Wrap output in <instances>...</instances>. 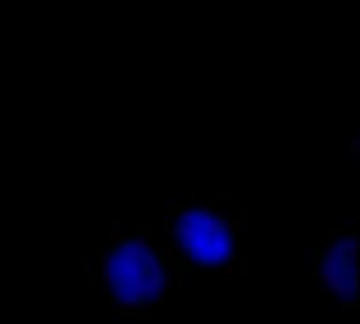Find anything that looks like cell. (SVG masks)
I'll list each match as a JSON object with an SVG mask.
<instances>
[{"label":"cell","instance_id":"obj_1","mask_svg":"<svg viewBox=\"0 0 360 324\" xmlns=\"http://www.w3.org/2000/svg\"><path fill=\"white\" fill-rule=\"evenodd\" d=\"M164 232L177 265L217 276L240 269L247 238L234 230L232 215L217 198L183 194L181 204L164 209Z\"/></svg>","mask_w":360,"mask_h":324},{"label":"cell","instance_id":"obj_2","mask_svg":"<svg viewBox=\"0 0 360 324\" xmlns=\"http://www.w3.org/2000/svg\"><path fill=\"white\" fill-rule=\"evenodd\" d=\"M175 263H166L148 230L129 226L120 240L97 257V276L110 303L125 314H141L158 305L173 284Z\"/></svg>","mask_w":360,"mask_h":324},{"label":"cell","instance_id":"obj_3","mask_svg":"<svg viewBox=\"0 0 360 324\" xmlns=\"http://www.w3.org/2000/svg\"><path fill=\"white\" fill-rule=\"evenodd\" d=\"M318 282L339 299V308L358 312V236L337 232L316 261Z\"/></svg>","mask_w":360,"mask_h":324},{"label":"cell","instance_id":"obj_4","mask_svg":"<svg viewBox=\"0 0 360 324\" xmlns=\"http://www.w3.org/2000/svg\"><path fill=\"white\" fill-rule=\"evenodd\" d=\"M97 267V253L93 248H82V274H93Z\"/></svg>","mask_w":360,"mask_h":324},{"label":"cell","instance_id":"obj_5","mask_svg":"<svg viewBox=\"0 0 360 324\" xmlns=\"http://www.w3.org/2000/svg\"><path fill=\"white\" fill-rule=\"evenodd\" d=\"M358 143H360V137H358V135H354V137L350 139V152H352V154H358Z\"/></svg>","mask_w":360,"mask_h":324}]
</instances>
